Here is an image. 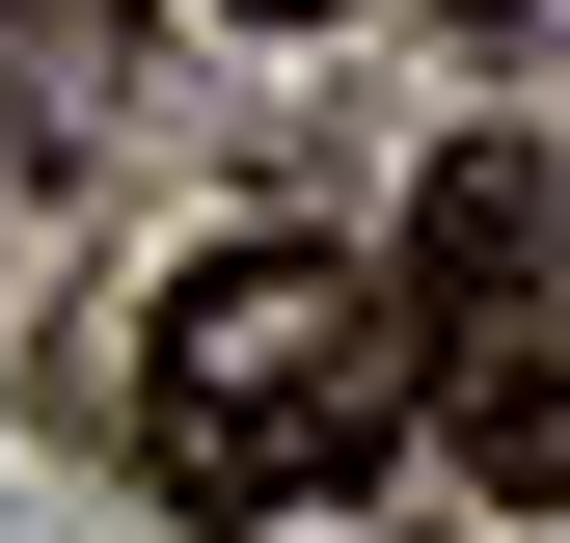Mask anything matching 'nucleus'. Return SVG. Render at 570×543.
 Here are the masks:
<instances>
[{"mask_svg": "<svg viewBox=\"0 0 570 543\" xmlns=\"http://www.w3.org/2000/svg\"><path fill=\"white\" fill-rule=\"evenodd\" d=\"M407 407H435L407 272H353V245H218L164 326H136V490H164V516H326V490H381Z\"/></svg>", "mask_w": 570, "mask_h": 543, "instance_id": "nucleus-1", "label": "nucleus"}, {"mask_svg": "<svg viewBox=\"0 0 570 543\" xmlns=\"http://www.w3.org/2000/svg\"><path fill=\"white\" fill-rule=\"evenodd\" d=\"M407 354H435V435L462 490H570V299H543V164L517 136H462L435 164V245H407Z\"/></svg>", "mask_w": 570, "mask_h": 543, "instance_id": "nucleus-2", "label": "nucleus"}, {"mask_svg": "<svg viewBox=\"0 0 570 543\" xmlns=\"http://www.w3.org/2000/svg\"><path fill=\"white\" fill-rule=\"evenodd\" d=\"M435 28H543V0H435Z\"/></svg>", "mask_w": 570, "mask_h": 543, "instance_id": "nucleus-3", "label": "nucleus"}, {"mask_svg": "<svg viewBox=\"0 0 570 543\" xmlns=\"http://www.w3.org/2000/svg\"><path fill=\"white\" fill-rule=\"evenodd\" d=\"M245 28H326V0H245Z\"/></svg>", "mask_w": 570, "mask_h": 543, "instance_id": "nucleus-4", "label": "nucleus"}]
</instances>
